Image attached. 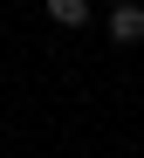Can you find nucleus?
I'll return each mask as SVG.
<instances>
[{"label": "nucleus", "instance_id": "obj_1", "mask_svg": "<svg viewBox=\"0 0 144 158\" xmlns=\"http://www.w3.org/2000/svg\"><path fill=\"white\" fill-rule=\"evenodd\" d=\"M110 41L117 48H137L144 41V7L137 0H117V7H110Z\"/></svg>", "mask_w": 144, "mask_h": 158}, {"label": "nucleus", "instance_id": "obj_2", "mask_svg": "<svg viewBox=\"0 0 144 158\" xmlns=\"http://www.w3.org/2000/svg\"><path fill=\"white\" fill-rule=\"evenodd\" d=\"M48 21L55 28H89V0H48Z\"/></svg>", "mask_w": 144, "mask_h": 158}]
</instances>
